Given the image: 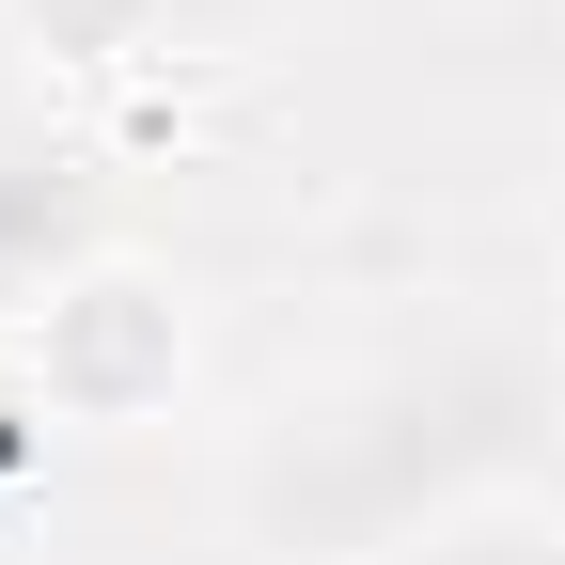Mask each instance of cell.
<instances>
[{
  "label": "cell",
  "mask_w": 565,
  "mask_h": 565,
  "mask_svg": "<svg viewBox=\"0 0 565 565\" xmlns=\"http://www.w3.org/2000/svg\"><path fill=\"white\" fill-rule=\"evenodd\" d=\"M550 267H565V173H550Z\"/></svg>",
  "instance_id": "6"
},
{
  "label": "cell",
  "mask_w": 565,
  "mask_h": 565,
  "mask_svg": "<svg viewBox=\"0 0 565 565\" xmlns=\"http://www.w3.org/2000/svg\"><path fill=\"white\" fill-rule=\"evenodd\" d=\"M110 173L95 158H63V141H0V315H32L63 299L79 267H110Z\"/></svg>",
  "instance_id": "3"
},
{
  "label": "cell",
  "mask_w": 565,
  "mask_h": 565,
  "mask_svg": "<svg viewBox=\"0 0 565 565\" xmlns=\"http://www.w3.org/2000/svg\"><path fill=\"white\" fill-rule=\"evenodd\" d=\"M377 565H565V487H550V471H519V487H487V503L424 519V534H408V550H377Z\"/></svg>",
  "instance_id": "4"
},
{
  "label": "cell",
  "mask_w": 565,
  "mask_h": 565,
  "mask_svg": "<svg viewBox=\"0 0 565 565\" xmlns=\"http://www.w3.org/2000/svg\"><path fill=\"white\" fill-rule=\"evenodd\" d=\"M17 393H32L47 424H158V408L189 393V299H173L141 252L79 267L63 299L17 315Z\"/></svg>",
  "instance_id": "2"
},
{
  "label": "cell",
  "mask_w": 565,
  "mask_h": 565,
  "mask_svg": "<svg viewBox=\"0 0 565 565\" xmlns=\"http://www.w3.org/2000/svg\"><path fill=\"white\" fill-rule=\"evenodd\" d=\"M534 362L503 345H408V362H345L282 393L236 456V534L267 565H377L424 519L487 503L534 471Z\"/></svg>",
  "instance_id": "1"
},
{
  "label": "cell",
  "mask_w": 565,
  "mask_h": 565,
  "mask_svg": "<svg viewBox=\"0 0 565 565\" xmlns=\"http://www.w3.org/2000/svg\"><path fill=\"white\" fill-rule=\"evenodd\" d=\"M141 17H158V47H189V32H236L252 0H141Z\"/></svg>",
  "instance_id": "5"
}]
</instances>
